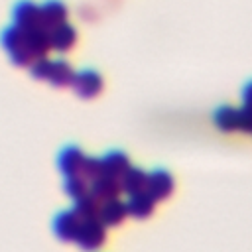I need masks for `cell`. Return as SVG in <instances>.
I'll return each mask as SVG.
<instances>
[{"label":"cell","mask_w":252,"mask_h":252,"mask_svg":"<svg viewBox=\"0 0 252 252\" xmlns=\"http://www.w3.org/2000/svg\"><path fill=\"white\" fill-rule=\"evenodd\" d=\"M75 93L81 96V98H94L100 94L104 83H102V77L100 73L93 71V69H83L79 73H75V79H73V85Z\"/></svg>","instance_id":"4"},{"label":"cell","mask_w":252,"mask_h":252,"mask_svg":"<svg viewBox=\"0 0 252 252\" xmlns=\"http://www.w3.org/2000/svg\"><path fill=\"white\" fill-rule=\"evenodd\" d=\"M81 222H83V219H81L73 209L61 211V213H57L55 219H53V232H55V236H57L59 240H63V242H75Z\"/></svg>","instance_id":"5"},{"label":"cell","mask_w":252,"mask_h":252,"mask_svg":"<svg viewBox=\"0 0 252 252\" xmlns=\"http://www.w3.org/2000/svg\"><path fill=\"white\" fill-rule=\"evenodd\" d=\"M173 187H175V181L173 177L163 171V169H156L152 173H148V187L146 191L156 199V201H165L171 197L173 193Z\"/></svg>","instance_id":"6"},{"label":"cell","mask_w":252,"mask_h":252,"mask_svg":"<svg viewBox=\"0 0 252 252\" xmlns=\"http://www.w3.org/2000/svg\"><path fill=\"white\" fill-rule=\"evenodd\" d=\"M87 181H89V179H85L83 175H71V177L65 179L63 191L75 201V199H79V197H83V195L89 193V183H87Z\"/></svg>","instance_id":"18"},{"label":"cell","mask_w":252,"mask_h":252,"mask_svg":"<svg viewBox=\"0 0 252 252\" xmlns=\"http://www.w3.org/2000/svg\"><path fill=\"white\" fill-rule=\"evenodd\" d=\"M102 163V175H112V177H122V173L130 167V159L122 152H110L104 158H100Z\"/></svg>","instance_id":"15"},{"label":"cell","mask_w":252,"mask_h":252,"mask_svg":"<svg viewBox=\"0 0 252 252\" xmlns=\"http://www.w3.org/2000/svg\"><path fill=\"white\" fill-rule=\"evenodd\" d=\"M89 193H93L100 203L102 201H108V199H114V197H118L122 193L120 179L118 177H112V175H98V177L91 179Z\"/></svg>","instance_id":"10"},{"label":"cell","mask_w":252,"mask_h":252,"mask_svg":"<svg viewBox=\"0 0 252 252\" xmlns=\"http://www.w3.org/2000/svg\"><path fill=\"white\" fill-rule=\"evenodd\" d=\"M73 79H75V71L71 67V63L63 61V59H55L51 63V71H49V77L47 81L57 87V89H63V87H71L73 85Z\"/></svg>","instance_id":"14"},{"label":"cell","mask_w":252,"mask_h":252,"mask_svg":"<svg viewBox=\"0 0 252 252\" xmlns=\"http://www.w3.org/2000/svg\"><path fill=\"white\" fill-rule=\"evenodd\" d=\"M238 130L244 134H252V106L242 104L238 112Z\"/></svg>","instance_id":"21"},{"label":"cell","mask_w":252,"mask_h":252,"mask_svg":"<svg viewBox=\"0 0 252 252\" xmlns=\"http://www.w3.org/2000/svg\"><path fill=\"white\" fill-rule=\"evenodd\" d=\"M75 43H77V30L71 24L63 22L49 30V45L53 51L67 53L75 47Z\"/></svg>","instance_id":"7"},{"label":"cell","mask_w":252,"mask_h":252,"mask_svg":"<svg viewBox=\"0 0 252 252\" xmlns=\"http://www.w3.org/2000/svg\"><path fill=\"white\" fill-rule=\"evenodd\" d=\"M106 240V224L94 217V219H85L79 226L77 238L75 242L83 248V250H96L104 244Z\"/></svg>","instance_id":"2"},{"label":"cell","mask_w":252,"mask_h":252,"mask_svg":"<svg viewBox=\"0 0 252 252\" xmlns=\"http://www.w3.org/2000/svg\"><path fill=\"white\" fill-rule=\"evenodd\" d=\"M81 175H83L85 179H89V181L94 179V177H98V175H102V163H100V158H87Z\"/></svg>","instance_id":"20"},{"label":"cell","mask_w":252,"mask_h":252,"mask_svg":"<svg viewBox=\"0 0 252 252\" xmlns=\"http://www.w3.org/2000/svg\"><path fill=\"white\" fill-rule=\"evenodd\" d=\"M156 199L148 193V191H140V193H134L130 195L128 199V215H132L134 219H148L154 209H156Z\"/></svg>","instance_id":"12"},{"label":"cell","mask_w":252,"mask_h":252,"mask_svg":"<svg viewBox=\"0 0 252 252\" xmlns=\"http://www.w3.org/2000/svg\"><path fill=\"white\" fill-rule=\"evenodd\" d=\"M98 209H100V201L93 195V193H87L79 199H75V205H73V211L85 220V219H94L98 217Z\"/></svg>","instance_id":"17"},{"label":"cell","mask_w":252,"mask_h":252,"mask_svg":"<svg viewBox=\"0 0 252 252\" xmlns=\"http://www.w3.org/2000/svg\"><path fill=\"white\" fill-rule=\"evenodd\" d=\"M126 217H128V205L124 201H120L118 197L100 203L98 219L106 226H118V224H122L126 220Z\"/></svg>","instance_id":"9"},{"label":"cell","mask_w":252,"mask_h":252,"mask_svg":"<svg viewBox=\"0 0 252 252\" xmlns=\"http://www.w3.org/2000/svg\"><path fill=\"white\" fill-rule=\"evenodd\" d=\"M242 104H246V106H252V81L244 87V91H242Z\"/></svg>","instance_id":"22"},{"label":"cell","mask_w":252,"mask_h":252,"mask_svg":"<svg viewBox=\"0 0 252 252\" xmlns=\"http://www.w3.org/2000/svg\"><path fill=\"white\" fill-rule=\"evenodd\" d=\"M12 24H16L22 30H33L43 26L39 6L32 0H20L12 10Z\"/></svg>","instance_id":"3"},{"label":"cell","mask_w":252,"mask_h":252,"mask_svg":"<svg viewBox=\"0 0 252 252\" xmlns=\"http://www.w3.org/2000/svg\"><path fill=\"white\" fill-rule=\"evenodd\" d=\"M0 45L6 51L8 59L14 65H18V67H30L32 61L35 59L33 57V51L30 47L28 33L22 28H18L16 24H12V26H8V28L2 30V33H0Z\"/></svg>","instance_id":"1"},{"label":"cell","mask_w":252,"mask_h":252,"mask_svg":"<svg viewBox=\"0 0 252 252\" xmlns=\"http://www.w3.org/2000/svg\"><path fill=\"white\" fill-rule=\"evenodd\" d=\"M85 159H87V156H85L79 148L67 146L65 150H61V154H59V158H57V167H59V171H61L65 177L81 175L83 165H85Z\"/></svg>","instance_id":"8"},{"label":"cell","mask_w":252,"mask_h":252,"mask_svg":"<svg viewBox=\"0 0 252 252\" xmlns=\"http://www.w3.org/2000/svg\"><path fill=\"white\" fill-rule=\"evenodd\" d=\"M120 187L124 193L128 195H134V193H140V191H146L148 187V173L140 167H128L122 177H120Z\"/></svg>","instance_id":"13"},{"label":"cell","mask_w":252,"mask_h":252,"mask_svg":"<svg viewBox=\"0 0 252 252\" xmlns=\"http://www.w3.org/2000/svg\"><path fill=\"white\" fill-rule=\"evenodd\" d=\"M238 112L234 106H220L213 114V122L220 132H236L238 130Z\"/></svg>","instance_id":"16"},{"label":"cell","mask_w":252,"mask_h":252,"mask_svg":"<svg viewBox=\"0 0 252 252\" xmlns=\"http://www.w3.org/2000/svg\"><path fill=\"white\" fill-rule=\"evenodd\" d=\"M39 12H41V22H43V26L47 30L67 22V16H69V10H67V6L61 0H47V2H43L39 6Z\"/></svg>","instance_id":"11"},{"label":"cell","mask_w":252,"mask_h":252,"mask_svg":"<svg viewBox=\"0 0 252 252\" xmlns=\"http://www.w3.org/2000/svg\"><path fill=\"white\" fill-rule=\"evenodd\" d=\"M51 63H53V61H51L47 55L33 59L32 65H30V73H32V77L37 79V81H47L49 71H51Z\"/></svg>","instance_id":"19"}]
</instances>
